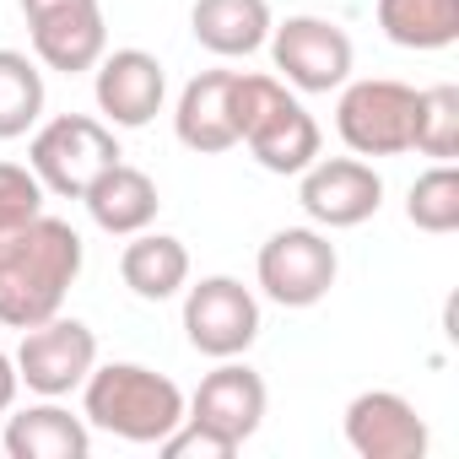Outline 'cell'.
I'll return each instance as SVG.
<instances>
[{
	"mask_svg": "<svg viewBox=\"0 0 459 459\" xmlns=\"http://www.w3.org/2000/svg\"><path fill=\"white\" fill-rule=\"evenodd\" d=\"M82 233L60 216H33L0 233V325L33 330L65 308V292L82 276Z\"/></svg>",
	"mask_w": 459,
	"mask_h": 459,
	"instance_id": "obj_1",
	"label": "cell"
},
{
	"mask_svg": "<svg viewBox=\"0 0 459 459\" xmlns=\"http://www.w3.org/2000/svg\"><path fill=\"white\" fill-rule=\"evenodd\" d=\"M82 416L125 443H162L184 421V389L141 362H103L82 384Z\"/></svg>",
	"mask_w": 459,
	"mask_h": 459,
	"instance_id": "obj_2",
	"label": "cell"
},
{
	"mask_svg": "<svg viewBox=\"0 0 459 459\" xmlns=\"http://www.w3.org/2000/svg\"><path fill=\"white\" fill-rule=\"evenodd\" d=\"M233 114H238V146L255 152V162L265 173H303L319 157V125L314 114L287 92L281 76H255L238 71L233 76Z\"/></svg>",
	"mask_w": 459,
	"mask_h": 459,
	"instance_id": "obj_3",
	"label": "cell"
},
{
	"mask_svg": "<svg viewBox=\"0 0 459 459\" xmlns=\"http://www.w3.org/2000/svg\"><path fill=\"white\" fill-rule=\"evenodd\" d=\"M119 157L125 152L114 141V125L92 114H55L49 125L33 130V146H28V168L39 173L44 195H65V200H82L92 178L108 173Z\"/></svg>",
	"mask_w": 459,
	"mask_h": 459,
	"instance_id": "obj_4",
	"label": "cell"
},
{
	"mask_svg": "<svg viewBox=\"0 0 459 459\" xmlns=\"http://www.w3.org/2000/svg\"><path fill=\"white\" fill-rule=\"evenodd\" d=\"M255 276L276 308H314L330 298V287L341 276V255L325 227H281V233H271L260 244Z\"/></svg>",
	"mask_w": 459,
	"mask_h": 459,
	"instance_id": "obj_5",
	"label": "cell"
},
{
	"mask_svg": "<svg viewBox=\"0 0 459 459\" xmlns=\"http://www.w3.org/2000/svg\"><path fill=\"white\" fill-rule=\"evenodd\" d=\"M335 135L346 141L351 157H400L416 141V87L368 76L346 82L335 103Z\"/></svg>",
	"mask_w": 459,
	"mask_h": 459,
	"instance_id": "obj_6",
	"label": "cell"
},
{
	"mask_svg": "<svg viewBox=\"0 0 459 459\" xmlns=\"http://www.w3.org/2000/svg\"><path fill=\"white\" fill-rule=\"evenodd\" d=\"M184 335L200 357H244L260 341V298L238 276H200L184 287Z\"/></svg>",
	"mask_w": 459,
	"mask_h": 459,
	"instance_id": "obj_7",
	"label": "cell"
},
{
	"mask_svg": "<svg viewBox=\"0 0 459 459\" xmlns=\"http://www.w3.org/2000/svg\"><path fill=\"white\" fill-rule=\"evenodd\" d=\"M17 6L44 71L82 76L108 55V28L98 0H17Z\"/></svg>",
	"mask_w": 459,
	"mask_h": 459,
	"instance_id": "obj_8",
	"label": "cell"
},
{
	"mask_svg": "<svg viewBox=\"0 0 459 459\" xmlns=\"http://www.w3.org/2000/svg\"><path fill=\"white\" fill-rule=\"evenodd\" d=\"M298 205L325 233H346V227H362L368 216H378L384 178L362 157H314L298 173Z\"/></svg>",
	"mask_w": 459,
	"mask_h": 459,
	"instance_id": "obj_9",
	"label": "cell"
},
{
	"mask_svg": "<svg viewBox=\"0 0 459 459\" xmlns=\"http://www.w3.org/2000/svg\"><path fill=\"white\" fill-rule=\"evenodd\" d=\"M271 60L287 87L298 92H335L351 82V39L330 17H287L271 22Z\"/></svg>",
	"mask_w": 459,
	"mask_h": 459,
	"instance_id": "obj_10",
	"label": "cell"
},
{
	"mask_svg": "<svg viewBox=\"0 0 459 459\" xmlns=\"http://www.w3.org/2000/svg\"><path fill=\"white\" fill-rule=\"evenodd\" d=\"M17 378L44 394V400H65L71 389L87 384V373L98 368V335L82 325V319H44L33 330H22V346H17Z\"/></svg>",
	"mask_w": 459,
	"mask_h": 459,
	"instance_id": "obj_11",
	"label": "cell"
},
{
	"mask_svg": "<svg viewBox=\"0 0 459 459\" xmlns=\"http://www.w3.org/2000/svg\"><path fill=\"white\" fill-rule=\"evenodd\" d=\"M265 405H271L265 378L249 362H238V357H221V368H211L200 378V389L184 400V416L200 421V427H211V432H221V437H233L244 448L260 432Z\"/></svg>",
	"mask_w": 459,
	"mask_h": 459,
	"instance_id": "obj_12",
	"label": "cell"
},
{
	"mask_svg": "<svg viewBox=\"0 0 459 459\" xmlns=\"http://www.w3.org/2000/svg\"><path fill=\"white\" fill-rule=\"evenodd\" d=\"M92 98H98V114L103 125L114 130H141L162 114V98H168V76H162V60L146 55V49H114L92 65Z\"/></svg>",
	"mask_w": 459,
	"mask_h": 459,
	"instance_id": "obj_13",
	"label": "cell"
},
{
	"mask_svg": "<svg viewBox=\"0 0 459 459\" xmlns=\"http://www.w3.org/2000/svg\"><path fill=\"white\" fill-rule=\"evenodd\" d=\"M346 443L362 459H421L432 432L421 411L394 389H362L346 405Z\"/></svg>",
	"mask_w": 459,
	"mask_h": 459,
	"instance_id": "obj_14",
	"label": "cell"
},
{
	"mask_svg": "<svg viewBox=\"0 0 459 459\" xmlns=\"http://www.w3.org/2000/svg\"><path fill=\"white\" fill-rule=\"evenodd\" d=\"M233 76L238 71H200L173 108V135L200 152V157H221L238 146V114H233Z\"/></svg>",
	"mask_w": 459,
	"mask_h": 459,
	"instance_id": "obj_15",
	"label": "cell"
},
{
	"mask_svg": "<svg viewBox=\"0 0 459 459\" xmlns=\"http://www.w3.org/2000/svg\"><path fill=\"white\" fill-rule=\"evenodd\" d=\"M82 200H87L92 221L103 227L108 238L146 233V227L157 221V211H162V195H157L152 173H141V168H130V162H114L108 173H98Z\"/></svg>",
	"mask_w": 459,
	"mask_h": 459,
	"instance_id": "obj_16",
	"label": "cell"
},
{
	"mask_svg": "<svg viewBox=\"0 0 459 459\" xmlns=\"http://www.w3.org/2000/svg\"><path fill=\"white\" fill-rule=\"evenodd\" d=\"M189 33L216 60H244L271 39V0H195Z\"/></svg>",
	"mask_w": 459,
	"mask_h": 459,
	"instance_id": "obj_17",
	"label": "cell"
},
{
	"mask_svg": "<svg viewBox=\"0 0 459 459\" xmlns=\"http://www.w3.org/2000/svg\"><path fill=\"white\" fill-rule=\"evenodd\" d=\"M6 454L12 459H87L92 454V427L87 416L65 411L60 400H44V405H28L6 421Z\"/></svg>",
	"mask_w": 459,
	"mask_h": 459,
	"instance_id": "obj_18",
	"label": "cell"
},
{
	"mask_svg": "<svg viewBox=\"0 0 459 459\" xmlns=\"http://www.w3.org/2000/svg\"><path fill=\"white\" fill-rule=\"evenodd\" d=\"M119 276L141 303H168L189 287V249L173 233H130L119 255Z\"/></svg>",
	"mask_w": 459,
	"mask_h": 459,
	"instance_id": "obj_19",
	"label": "cell"
},
{
	"mask_svg": "<svg viewBox=\"0 0 459 459\" xmlns=\"http://www.w3.org/2000/svg\"><path fill=\"white\" fill-rule=\"evenodd\" d=\"M378 28L389 44L432 55L459 44V0H378Z\"/></svg>",
	"mask_w": 459,
	"mask_h": 459,
	"instance_id": "obj_20",
	"label": "cell"
},
{
	"mask_svg": "<svg viewBox=\"0 0 459 459\" xmlns=\"http://www.w3.org/2000/svg\"><path fill=\"white\" fill-rule=\"evenodd\" d=\"M44 119V71L22 49H0V141H22Z\"/></svg>",
	"mask_w": 459,
	"mask_h": 459,
	"instance_id": "obj_21",
	"label": "cell"
},
{
	"mask_svg": "<svg viewBox=\"0 0 459 459\" xmlns=\"http://www.w3.org/2000/svg\"><path fill=\"white\" fill-rule=\"evenodd\" d=\"M405 216H411L416 233H432V238L459 233V168L454 162L427 168L405 195Z\"/></svg>",
	"mask_w": 459,
	"mask_h": 459,
	"instance_id": "obj_22",
	"label": "cell"
},
{
	"mask_svg": "<svg viewBox=\"0 0 459 459\" xmlns=\"http://www.w3.org/2000/svg\"><path fill=\"white\" fill-rule=\"evenodd\" d=\"M411 152L437 157V162L459 157V87L437 82V87L416 92V141H411Z\"/></svg>",
	"mask_w": 459,
	"mask_h": 459,
	"instance_id": "obj_23",
	"label": "cell"
},
{
	"mask_svg": "<svg viewBox=\"0 0 459 459\" xmlns=\"http://www.w3.org/2000/svg\"><path fill=\"white\" fill-rule=\"evenodd\" d=\"M33 216H44V184H39V173L22 168V162H0V233L33 221Z\"/></svg>",
	"mask_w": 459,
	"mask_h": 459,
	"instance_id": "obj_24",
	"label": "cell"
},
{
	"mask_svg": "<svg viewBox=\"0 0 459 459\" xmlns=\"http://www.w3.org/2000/svg\"><path fill=\"white\" fill-rule=\"evenodd\" d=\"M168 459H233L238 454V443L233 437H221V432H211V427H200V421H178L162 443H157Z\"/></svg>",
	"mask_w": 459,
	"mask_h": 459,
	"instance_id": "obj_25",
	"label": "cell"
},
{
	"mask_svg": "<svg viewBox=\"0 0 459 459\" xmlns=\"http://www.w3.org/2000/svg\"><path fill=\"white\" fill-rule=\"evenodd\" d=\"M17 389H22V378H17V362L0 351V416H6L12 405H17Z\"/></svg>",
	"mask_w": 459,
	"mask_h": 459,
	"instance_id": "obj_26",
	"label": "cell"
}]
</instances>
